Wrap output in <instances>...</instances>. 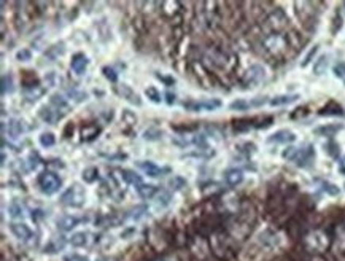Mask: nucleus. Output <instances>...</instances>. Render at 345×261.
I'll return each mask as SVG.
<instances>
[{
    "mask_svg": "<svg viewBox=\"0 0 345 261\" xmlns=\"http://www.w3.org/2000/svg\"><path fill=\"white\" fill-rule=\"evenodd\" d=\"M305 245L310 251H316V253H321L329 245L328 236L321 231H313L309 236L305 237Z\"/></svg>",
    "mask_w": 345,
    "mask_h": 261,
    "instance_id": "7ed1b4c3",
    "label": "nucleus"
},
{
    "mask_svg": "<svg viewBox=\"0 0 345 261\" xmlns=\"http://www.w3.org/2000/svg\"><path fill=\"white\" fill-rule=\"evenodd\" d=\"M328 65H329V56L328 54L320 56V58L316 59L315 64H313V73H315V75H323V73L326 72V69H328Z\"/></svg>",
    "mask_w": 345,
    "mask_h": 261,
    "instance_id": "412c9836",
    "label": "nucleus"
},
{
    "mask_svg": "<svg viewBox=\"0 0 345 261\" xmlns=\"http://www.w3.org/2000/svg\"><path fill=\"white\" fill-rule=\"evenodd\" d=\"M88 64H89V61H88V58L85 54H81V53H78V54H75L72 58V62H70V69L73 70L77 73V75H83V73L86 72V69H88Z\"/></svg>",
    "mask_w": 345,
    "mask_h": 261,
    "instance_id": "f8f14e48",
    "label": "nucleus"
},
{
    "mask_svg": "<svg viewBox=\"0 0 345 261\" xmlns=\"http://www.w3.org/2000/svg\"><path fill=\"white\" fill-rule=\"evenodd\" d=\"M251 105H250V100H245V99H237V100H234L232 102V104L229 105V108L231 110H237V111H245V110H248Z\"/></svg>",
    "mask_w": 345,
    "mask_h": 261,
    "instance_id": "c85d7f7f",
    "label": "nucleus"
},
{
    "mask_svg": "<svg viewBox=\"0 0 345 261\" xmlns=\"http://www.w3.org/2000/svg\"><path fill=\"white\" fill-rule=\"evenodd\" d=\"M339 172H340V174H345V155L342 156V160L339 161Z\"/></svg>",
    "mask_w": 345,
    "mask_h": 261,
    "instance_id": "ea45409f",
    "label": "nucleus"
},
{
    "mask_svg": "<svg viewBox=\"0 0 345 261\" xmlns=\"http://www.w3.org/2000/svg\"><path fill=\"white\" fill-rule=\"evenodd\" d=\"M13 91H15L13 77L10 75V73H8V75H4V77H2V96L12 94Z\"/></svg>",
    "mask_w": 345,
    "mask_h": 261,
    "instance_id": "393cba45",
    "label": "nucleus"
},
{
    "mask_svg": "<svg viewBox=\"0 0 345 261\" xmlns=\"http://www.w3.org/2000/svg\"><path fill=\"white\" fill-rule=\"evenodd\" d=\"M99 179V171L96 169V167H89V169L83 171V180L88 182V183H92L96 182Z\"/></svg>",
    "mask_w": 345,
    "mask_h": 261,
    "instance_id": "cd10ccee",
    "label": "nucleus"
},
{
    "mask_svg": "<svg viewBox=\"0 0 345 261\" xmlns=\"http://www.w3.org/2000/svg\"><path fill=\"white\" fill-rule=\"evenodd\" d=\"M313 158H315V150H313V147H312V145H307V147L299 148V150H297V155H296L294 163H296L297 166L304 167V166H309V164L313 161Z\"/></svg>",
    "mask_w": 345,
    "mask_h": 261,
    "instance_id": "9b49d317",
    "label": "nucleus"
},
{
    "mask_svg": "<svg viewBox=\"0 0 345 261\" xmlns=\"http://www.w3.org/2000/svg\"><path fill=\"white\" fill-rule=\"evenodd\" d=\"M39 185H40V188L45 194L51 196V194L58 193L61 190L62 180L54 172H43L39 179Z\"/></svg>",
    "mask_w": 345,
    "mask_h": 261,
    "instance_id": "f03ea898",
    "label": "nucleus"
},
{
    "mask_svg": "<svg viewBox=\"0 0 345 261\" xmlns=\"http://www.w3.org/2000/svg\"><path fill=\"white\" fill-rule=\"evenodd\" d=\"M225 182L229 186H237V185H240L242 182H244V172H242L240 169H237V167L228 169L225 172Z\"/></svg>",
    "mask_w": 345,
    "mask_h": 261,
    "instance_id": "4468645a",
    "label": "nucleus"
},
{
    "mask_svg": "<svg viewBox=\"0 0 345 261\" xmlns=\"http://www.w3.org/2000/svg\"><path fill=\"white\" fill-rule=\"evenodd\" d=\"M119 92H121V96H123L126 100L130 102V104H135V105H140V104H142V100H140V97H138L137 92H134L127 85H123V86H121V88H119Z\"/></svg>",
    "mask_w": 345,
    "mask_h": 261,
    "instance_id": "6ab92c4d",
    "label": "nucleus"
},
{
    "mask_svg": "<svg viewBox=\"0 0 345 261\" xmlns=\"http://www.w3.org/2000/svg\"><path fill=\"white\" fill-rule=\"evenodd\" d=\"M102 72H104L105 78H108L111 83H116V80H118V75L115 73V70H113V69H110V67H104V69H102Z\"/></svg>",
    "mask_w": 345,
    "mask_h": 261,
    "instance_id": "c9c22d12",
    "label": "nucleus"
},
{
    "mask_svg": "<svg viewBox=\"0 0 345 261\" xmlns=\"http://www.w3.org/2000/svg\"><path fill=\"white\" fill-rule=\"evenodd\" d=\"M223 104L220 99H205V100H201V102H185L183 107L186 110H191V111H213L220 108Z\"/></svg>",
    "mask_w": 345,
    "mask_h": 261,
    "instance_id": "20e7f679",
    "label": "nucleus"
},
{
    "mask_svg": "<svg viewBox=\"0 0 345 261\" xmlns=\"http://www.w3.org/2000/svg\"><path fill=\"white\" fill-rule=\"evenodd\" d=\"M39 142H40L42 147L50 148V147H53V145L56 144V137H54L53 133H43V134H40V137H39Z\"/></svg>",
    "mask_w": 345,
    "mask_h": 261,
    "instance_id": "a878e982",
    "label": "nucleus"
},
{
    "mask_svg": "<svg viewBox=\"0 0 345 261\" xmlns=\"http://www.w3.org/2000/svg\"><path fill=\"white\" fill-rule=\"evenodd\" d=\"M299 99V94H282V96H275L269 100V104L272 107H280V105H288V104H293Z\"/></svg>",
    "mask_w": 345,
    "mask_h": 261,
    "instance_id": "dca6fc26",
    "label": "nucleus"
},
{
    "mask_svg": "<svg viewBox=\"0 0 345 261\" xmlns=\"http://www.w3.org/2000/svg\"><path fill=\"white\" fill-rule=\"evenodd\" d=\"M343 188H345V183H343Z\"/></svg>",
    "mask_w": 345,
    "mask_h": 261,
    "instance_id": "37998d69",
    "label": "nucleus"
},
{
    "mask_svg": "<svg viewBox=\"0 0 345 261\" xmlns=\"http://www.w3.org/2000/svg\"><path fill=\"white\" fill-rule=\"evenodd\" d=\"M39 115L40 118L45 121V123H50V124H54L56 121H59L62 118V111L58 110L56 107H53L51 104L50 105H43L40 110H39Z\"/></svg>",
    "mask_w": 345,
    "mask_h": 261,
    "instance_id": "6e6552de",
    "label": "nucleus"
},
{
    "mask_svg": "<svg viewBox=\"0 0 345 261\" xmlns=\"http://www.w3.org/2000/svg\"><path fill=\"white\" fill-rule=\"evenodd\" d=\"M67 94H69L70 100L73 99L75 102H83V100H86V99H88V94H86V92L78 91V89H69V91H67Z\"/></svg>",
    "mask_w": 345,
    "mask_h": 261,
    "instance_id": "c756f323",
    "label": "nucleus"
},
{
    "mask_svg": "<svg viewBox=\"0 0 345 261\" xmlns=\"http://www.w3.org/2000/svg\"><path fill=\"white\" fill-rule=\"evenodd\" d=\"M264 45H266L267 51H270V53L275 54V56H280L286 50V42H285L283 37L278 35V34L269 35L267 39H266V42H264Z\"/></svg>",
    "mask_w": 345,
    "mask_h": 261,
    "instance_id": "423d86ee",
    "label": "nucleus"
},
{
    "mask_svg": "<svg viewBox=\"0 0 345 261\" xmlns=\"http://www.w3.org/2000/svg\"><path fill=\"white\" fill-rule=\"evenodd\" d=\"M45 94V89L43 88H40L39 85H35V86H27L26 89H24V96H26V99L27 100H37L39 97H42Z\"/></svg>",
    "mask_w": 345,
    "mask_h": 261,
    "instance_id": "5701e85b",
    "label": "nucleus"
},
{
    "mask_svg": "<svg viewBox=\"0 0 345 261\" xmlns=\"http://www.w3.org/2000/svg\"><path fill=\"white\" fill-rule=\"evenodd\" d=\"M137 167L138 169H142L146 175L150 177H161L162 174H167L169 169L167 167H159L157 164H154L153 161H137Z\"/></svg>",
    "mask_w": 345,
    "mask_h": 261,
    "instance_id": "1a4fd4ad",
    "label": "nucleus"
},
{
    "mask_svg": "<svg viewBox=\"0 0 345 261\" xmlns=\"http://www.w3.org/2000/svg\"><path fill=\"white\" fill-rule=\"evenodd\" d=\"M121 177H123L124 179V182H127L129 185H134L135 188L138 185H142L143 182H142V177L140 175H137L135 172H132V171H127V169H123L121 171Z\"/></svg>",
    "mask_w": 345,
    "mask_h": 261,
    "instance_id": "4be33fe9",
    "label": "nucleus"
},
{
    "mask_svg": "<svg viewBox=\"0 0 345 261\" xmlns=\"http://www.w3.org/2000/svg\"><path fill=\"white\" fill-rule=\"evenodd\" d=\"M135 190H137L138 196H140L142 199H151L153 196L157 193V186H154V185H146V183H142V185H138Z\"/></svg>",
    "mask_w": 345,
    "mask_h": 261,
    "instance_id": "a211bd4d",
    "label": "nucleus"
},
{
    "mask_svg": "<svg viewBox=\"0 0 345 261\" xmlns=\"http://www.w3.org/2000/svg\"><path fill=\"white\" fill-rule=\"evenodd\" d=\"M332 72L337 78H345V61H339L335 64L332 67Z\"/></svg>",
    "mask_w": 345,
    "mask_h": 261,
    "instance_id": "2f4dec72",
    "label": "nucleus"
},
{
    "mask_svg": "<svg viewBox=\"0 0 345 261\" xmlns=\"http://www.w3.org/2000/svg\"><path fill=\"white\" fill-rule=\"evenodd\" d=\"M264 77H266L264 67H263V65H259V64H255V65H251V67L248 69L244 81H245L247 86H255V85H258V83L263 81Z\"/></svg>",
    "mask_w": 345,
    "mask_h": 261,
    "instance_id": "0eeeda50",
    "label": "nucleus"
},
{
    "mask_svg": "<svg viewBox=\"0 0 345 261\" xmlns=\"http://www.w3.org/2000/svg\"><path fill=\"white\" fill-rule=\"evenodd\" d=\"M89 232L88 231H77L70 236V245H73L75 248H85L89 245Z\"/></svg>",
    "mask_w": 345,
    "mask_h": 261,
    "instance_id": "ddd939ff",
    "label": "nucleus"
},
{
    "mask_svg": "<svg viewBox=\"0 0 345 261\" xmlns=\"http://www.w3.org/2000/svg\"><path fill=\"white\" fill-rule=\"evenodd\" d=\"M169 185L174 190H182V188H185L186 182H185V179H182V177H174V179L169 182Z\"/></svg>",
    "mask_w": 345,
    "mask_h": 261,
    "instance_id": "72a5a7b5",
    "label": "nucleus"
},
{
    "mask_svg": "<svg viewBox=\"0 0 345 261\" xmlns=\"http://www.w3.org/2000/svg\"><path fill=\"white\" fill-rule=\"evenodd\" d=\"M26 133V124L21 119H12L10 124H8V134L12 137H18Z\"/></svg>",
    "mask_w": 345,
    "mask_h": 261,
    "instance_id": "aec40b11",
    "label": "nucleus"
},
{
    "mask_svg": "<svg viewBox=\"0 0 345 261\" xmlns=\"http://www.w3.org/2000/svg\"><path fill=\"white\" fill-rule=\"evenodd\" d=\"M10 231L12 234L18 239V240H23V242H29L31 239H34V231L32 228L27 225V223H12L10 225Z\"/></svg>",
    "mask_w": 345,
    "mask_h": 261,
    "instance_id": "39448f33",
    "label": "nucleus"
},
{
    "mask_svg": "<svg viewBox=\"0 0 345 261\" xmlns=\"http://www.w3.org/2000/svg\"><path fill=\"white\" fill-rule=\"evenodd\" d=\"M62 261H91L89 256L86 255H81V253H69V255H64Z\"/></svg>",
    "mask_w": 345,
    "mask_h": 261,
    "instance_id": "473e14b6",
    "label": "nucleus"
},
{
    "mask_svg": "<svg viewBox=\"0 0 345 261\" xmlns=\"http://www.w3.org/2000/svg\"><path fill=\"white\" fill-rule=\"evenodd\" d=\"M340 129H342V124H324V126L316 127L313 133L318 136H323V137H332L334 134H337Z\"/></svg>",
    "mask_w": 345,
    "mask_h": 261,
    "instance_id": "f3484780",
    "label": "nucleus"
},
{
    "mask_svg": "<svg viewBox=\"0 0 345 261\" xmlns=\"http://www.w3.org/2000/svg\"><path fill=\"white\" fill-rule=\"evenodd\" d=\"M296 141V134L293 130H288V129H280L274 133L272 136H269L267 142L269 144H291Z\"/></svg>",
    "mask_w": 345,
    "mask_h": 261,
    "instance_id": "9d476101",
    "label": "nucleus"
},
{
    "mask_svg": "<svg viewBox=\"0 0 345 261\" xmlns=\"http://www.w3.org/2000/svg\"><path fill=\"white\" fill-rule=\"evenodd\" d=\"M329 145H331V148H332V150H329V148H328V153L331 155V156H337V150H339V145L337 144H335V142H329Z\"/></svg>",
    "mask_w": 345,
    "mask_h": 261,
    "instance_id": "58836bf2",
    "label": "nucleus"
},
{
    "mask_svg": "<svg viewBox=\"0 0 345 261\" xmlns=\"http://www.w3.org/2000/svg\"><path fill=\"white\" fill-rule=\"evenodd\" d=\"M145 94H146V97L150 99L151 102H154V104H161V102H162V99H161V92L157 91L154 86L146 88V89H145Z\"/></svg>",
    "mask_w": 345,
    "mask_h": 261,
    "instance_id": "bb28decb",
    "label": "nucleus"
},
{
    "mask_svg": "<svg viewBox=\"0 0 345 261\" xmlns=\"http://www.w3.org/2000/svg\"><path fill=\"white\" fill-rule=\"evenodd\" d=\"M343 85H345V78H343Z\"/></svg>",
    "mask_w": 345,
    "mask_h": 261,
    "instance_id": "79ce46f5",
    "label": "nucleus"
},
{
    "mask_svg": "<svg viewBox=\"0 0 345 261\" xmlns=\"http://www.w3.org/2000/svg\"><path fill=\"white\" fill-rule=\"evenodd\" d=\"M167 102H169V104H174L175 102V96H172L170 92H167Z\"/></svg>",
    "mask_w": 345,
    "mask_h": 261,
    "instance_id": "a19ab883",
    "label": "nucleus"
},
{
    "mask_svg": "<svg viewBox=\"0 0 345 261\" xmlns=\"http://www.w3.org/2000/svg\"><path fill=\"white\" fill-rule=\"evenodd\" d=\"M146 141H157V139L161 137V133L159 130H154V129H150V130H146V133L143 134Z\"/></svg>",
    "mask_w": 345,
    "mask_h": 261,
    "instance_id": "e433bc0d",
    "label": "nucleus"
},
{
    "mask_svg": "<svg viewBox=\"0 0 345 261\" xmlns=\"http://www.w3.org/2000/svg\"><path fill=\"white\" fill-rule=\"evenodd\" d=\"M61 202L69 207H81L86 202V191L78 183L69 186L61 196Z\"/></svg>",
    "mask_w": 345,
    "mask_h": 261,
    "instance_id": "f257e3e1",
    "label": "nucleus"
},
{
    "mask_svg": "<svg viewBox=\"0 0 345 261\" xmlns=\"http://www.w3.org/2000/svg\"><path fill=\"white\" fill-rule=\"evenodd\" d=\"M321 186H323V191L328 193L329 196H337L340 193L339 186L334 185V183H329V182H321Z\"/></svg>",
    "mask_w": 345,
    "mask_h": 261,
    "instance_id": "7c9ffc66",
    "label": "nucleus"
},
{
    "mask_svg": "<svg viewBox=\"0 0 345 261\" xmlns=\"http://www.w3.org/2000/svg\"><path fill=\"white\" fill-rule=\"evenodd\" d=\"M8 213H10L12 218H23L24 217V206L20 201H13L10 206H8Z\"/></svg>",
    "mask_w": 345,
    "mask_h": 261,
    "instance_id": "b1692460",
    "label": "nucleus"
},
{
    "mask_svg": "<svg viewBox=\"0 0 345 261\" xmlns=\"http://www.w3.org/2000/svg\"><path fill=\"white\" fill-rule=\"evenodd\" d=\"M316 51H318V45H315V46H313V48H312V50H310L309 53H307V56H305V58H304V61H302V64H301V65H302V67H305V65H307V64H309V62H310V59L313 58V54H315Z\"/></svg>",
    "mask_w": 345,
    "mask_h": 261,
    "instance_id": "4c0bfd02",
    "label": "nucleus"
},
{
    "mask_svg": "<svg viewBox=\"0 0 345 261\" xmlns=\"http://www.w3.org/2000/svg\"><path fill=\"white\" fill-rule=\"evenodd\" d=\"M31 58H32V53H31V50H21V51H18L16 53V59L18 61H23V62H26V61H31Z\"/></svg>",
    "mask_w": 345,
    "mask_h": 261,
    "instance_id": "f704fd0d",
    "label": "nucleus"
},
{
    "mask_svg": "<svg viewBox=\"0 0 345 261\" xmlns=\"http://www.w3.org/2000/svg\"><path fill=\"white\" fill-rule=\"evenodd\" d=\"M80 221H81L80 218L73 217V215H64L58 220V228L61 231H72L75 226H78Z\"/></svg>",
    "mask_w": 345,
    "mask_h": 261,
    "instance_id": "2eb2a0df",
    "label": "nucleus"
}]
</instances>
